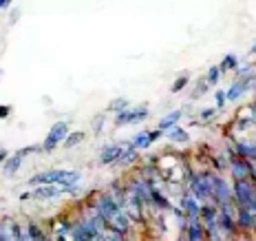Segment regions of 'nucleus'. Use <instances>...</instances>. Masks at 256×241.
Masks as SVG:
<instances>
[{"label":"nucleus","mask_w":256,"mask_h":241,"mask_svg":"<svg viewBox=\"0 0 256 241\" xmlns=\"http://www.w3.org/2000/svg\"><path fill=\"white\" fill-rule=\"evenodd\" d=\"M137 157H140V153H137V148L132 146V144H126V146L122 148V155H120V159H117V164L128 166V164L137 162Z\"/></svg>","instance_id":"2eb2a0df"},{"label":"nucleus","mask_w":256,"mask_h":241,"mask_svg":"<svg viewBox=\"0 0 256 241\" xmlns=\"http://www.w3.org/2000/svg\"><path fill=\"white\" fill-rule=\"evenodd\" d=\"M122 144H108V146H104V151L102 155H100V162H102L104 166H108V164H115L117 159H120V155H122Z\"/></svg>","instance_id":"f8f14e48"},{"label":"nucleus","mask_w":256,"mask_h":241,"mask_svg":"<svg viewBox=\"0 0 256 241\" xmlns=\"http://www.w3.org/2000/svg\"><path fill=\"white\" fill-rule=\"evenodd\" d=\"M216 115V109H206V111H201V120H210V117H214Z\"/></svg>","instance_id":"b1692460"},{"label":"nucleus","mask_w":256,"mask_h":241,"mask_svg":"<svg viewBox=\"0 0 256 241\" xmlns=\"http://www.w3.org/2000/svg\"><path fill=\"white\" fill-rule=\"evenodd\" d=\"M9 113H12V106H0V117H9Z\"/></svg>","instance_id":"393cba45"},{"label":"nucleus","mask_w":256,"mask_h":241,"mask_svg":"<svg viewBox=\"0 0 256 241\" xmlns=\"http://www.w3.org/2000/svg\"><path fill=\"white\" fill-rule=\"evenodd\" d=\"M80 173L78 170H62V168H53L38 173L29 179L31 186H64V184H78Z\"/></svg>","instance_id":"f257e3e1"},{"label":"nucleus","mask_w":256,"mask_h":241,"mask_svg":"<svg viewBox=\"0 0 256 241\" xmlns=\"http://www.w3.org/2000/svg\"><path fill=\"white\" fill-rule=\"evenodd\" d=\"M181 210L188 215V219H201V203H199V199H194L192 195H188V197H184V199H181Z\"/></svg>","instance_id":"9d476101"},{"label":"nucleus","mask_w":256,"mask_h":241,"mask_svg":"<svg viewBox=\"0 0 256 241\" xmlns=\"http://www.w3.org/2000/svg\"><path fill=\"white\" fill-rule=\"evenodd\" d=\"M232 201V186L226 179L212 175V203L214 206H223V203Z\"/></svg>","instance_id":"39448f33"},{"label":"nucleus","mask_w":256,"mask_h":241,"mask_svg":"<svg viewBox=\"0 0 256 241\" xmlns=\"http://www.w3.org/2000/svg\"><path fill=\"white\" fill-rule=\"evenodd\" d=\"M66 137H68V124H66V122H58V124L51 126L49 135H46L44 144H42V151H46V153L56 151L60 144H64Z\"/></svg>","instance_id":"20e7f679"},{"label":"nucleus","mask_w":256,"mask_h":241,"mask_svg":"<svg viewBox=\"0 0 256 241\" xmlns=\"http://www.w3.org/2000/svg\"><path fill=\"white\" fill-rule=\"evenodd\" d=\"M190 190L192 197L199 201L212 199V173H196L190 179Z\"/></svg>","instance_id":"f03ea898"},{"label":"nucleus","mask_w":256,"mask_h":241,"mask_svg":"<svg viewBox=\"0 0 256 241\" xmlns=\"http://www.w3.org/2000/svg\"><path fill=\"white\" fill-rule=\"evenodd\" d=\"M82 140H84V133L82 131H80V133H71V135L64 140V148H73L76 144H80Z\"/></svg>","instance_id":"412c9836"},{"label":"nucleus","mask_w":256,"mask_h":241,"mask_svg":"<svg viewBox=\"0 0 256 241\" xmlns=\"http://www.w3.org/2000/svg\"><path fill=\"white\" fill-rule=\"evenodd\" d=\"M218 80H221V69H218V67H210L208 78H206V84H208V87H212V84H216Z\"/></svg>","instance_id":"6ab92c4d"},{"label":"nucleus","mask_w":256,"mask_h":241,"mask_svg":"<svg viewBox=\"0 0 256 241\" xmlns=\"http://www.w3.org/2000/svg\"><path fill=\"white\" fill-rule=\"evenodd\" d=\"M148 117V106H137V109H126L122 113H117L115 124L124 126V124H137V122L146 120Z\"/></svg>","instance_id":"423d86ee"},{"label":"nucleus","mask_w":256,"mask_h":241,"mask_svg":"<svg viewBox=\"0 0 256 241\" xmlns=\"http://www.w3.org/2000/svg\"><path fill=\"white\" fill-rule=\"evenodd\" d=\"M168 140H172V142H188V131H184L181 126H172L168 131Z\"/></svg>","instance_id":"f3484780"},{"label":"nucleus","mask_w":256,"mask_h":241,"mask_svg":"<svg viewBox=\"0 0 256 241\" xmlns=\"http://www.w3.org/2000/svg\"><path fill=\"white\" fill-rule=\"evenodd\" d=\"M236 228L241 230L256 228V212H252L250 208H236Z\"/></svg>","instance_id":"1a4fd4ad"},{"label":"nucleus","mask_w":256,"mask_h":241,"mask_svg":"<svg viewBox=\"0 0 256 241\" xmlns=\"http://www.w3.org/2000/svg\"><path fill=\"white\" fill-rule=\"evenodd\" d=\"M7 157H9V155H7V151L2 148V151H0V162H7Z\"/></svg>","instance_id":"a878e982"},{"label":"nucleus","mask_w":256,"mask_h":241,"mask_svg":"<svg viewBox=\"0 0 256 241\" xmlns=\"http://www.w3.org/2000/svg\"><path fill=\"white\" fill-rule=\"evenodd\" d=\"M188 241H208L201 219H190L188 221Z\"/></svg>","instance_id":"ddd939ff"},{"label":"nucleus","mask_w":256,"mask_h":241,"mask_svg":"<svg viewBox=\"0 0 256 241\" xmlns=\"http://www.w3.org/2000/svg\"><path fill=\"white\" fill-rule=\"evenodd\" d=\"M186 84H188V73H184V76H179L177 80H174L172 87H170V91H172V93H179V91L184 89Z\"/></svg>","instance_id":"4be33fe9"},{"label":"nucleus","mask_w":256,"mask_h":241,"mask_svg":"<svg viewBox=\"0 0 256 241\" xmlns=\"http://www.w3.org/2000/svg\"><path fill=\"white\" fill-rule=\"evenodd\" d=\"M9 5H12V3H9V0H0V9H7Z\"/></svg>","instance_id":"bb28decb"},{"label":"nucleus","mask_w":256,"mask_h":241,"mask_svg":"<svg viewBox=\"0 0 256 241\" xmlns=\"http://www.w3.org/2000/svg\"><path fill=\"white\" fill-rule=\"evenodd\" d=\"M128 109V100L126 98H120V100H113L108 104V111H113V113H122V111Z\"/></svg>","instance_id":"a211bd4d"},{"label":"nucleus","mask_w":256,"mask_h":241,"mask_svg":"<svg viewBox=\"0 0 256 241\" xmlns=\"http://www.w3.org/2000/svg\"><path fill=\"white\" fill-rule=\"evenodd\" d=\"M36 151H42V146H29V148H22V151H18L16 155H12V157L4 162V175H16L20 168V164H22V159L26 157L29 153H36Z\"/></svg>","instance_id":"6e6552de"},{"label":"nucleus","mask_w":256,"mask_h":241,"mask_svg":"<svg viewBox=\"0 0 256 241\" xmlns=\"http://www.w3.org/2000/svg\"><path fill=\"white\" fill-rule=\"evenodd\" d=\"M232 177L234 181H243V179H252V175H254V166L252 162H248V159H243V157H234L232 159Z\"/></svg>","instance_id":"0eeeda50"},{"label":"nucleus","mask_w":256,"mask_h":241,"mask_svg":"<svg viewBox=\"0 0 256 241\" xmlns=\"http://www.w3.org/2000/svg\"><path fill=\"white\" fill-rule=\"evenodd\" d=\"M218 228H221V232L226 234L228 239L236 232V208H234V201L223 203V206L218 208Z\"/></svg>","instance_id":"7ed1b4c3"},{"label":"nucleus","mask_w":256,"mask_h":241,"mask_svg":"<svg viewBox=\"0 0 256 241\" xmlns=\"http://www.w3.org/2000/svg\"><path fill=\"white\" fill-rule=\"evenodd\" d=\"M159 137H162V131H150V133H140V135H135V140H132L130 144L140 151V148H150L152 142H157Z\"/></svg>","instance_id":"9b49d317"},{"label":"nucleus","mask_w":256,"mask_h":241,"mask_svg":"<svg viewBox=\"0 0 256 241\" xmlns=\"http://www.w3.org/2000/svg\"><path fill=\"white\" fill-rule=\"evenodd\" d=\"M184 117V113L181 111H172V113H168L166 117H162V122H159V131H170L177 122Z\"/></svg>","instance_id":"dca6fc26"},{"label":"nucleus","mask_w":256,"mask_h":241,"mask_svg":"<svg viewBox=\"0 0 256 241\" xmlns=\"http://www.w3.org/2000/svg\"><path fill=\"white\" fill-rule=\"evenodd\" d=\"M250 89V82H248V78L245 80H236V82L232 84L230 89L226 91V100H230V102H234V100H238L241 95L245 93V91Z\"/></svg>","instance_id":"4468645a"},{"label":"nucleus","mask_w":256,"mask_h":241,"mask_svg":"<svg viewBox=\"0 0 256 241\" xmlns=\"http://www.w3.org/2000/svg\"><path fill=\"white\" fill-rule=\"evenodd\" d=\"M252 53H256V45H254V47H252Z\"/></svg>","instance_id":"cd10ccee"},{"label":"nucleus","mask_w":256,"mask_h":241,"mask_svg":"<svg viewBox=\"0 0 256 241\" xmlns=\"http://www.w3.org/2000/svg\"><path fill=\"white\" fill-rule=\"evenodd\" d=\"M214 100H216V109H223V104H226V93H223V91H216Z\"/></svg>","instance_id":"5701e85b"},{"label":"nucleus","mask_w":256,"mask_h":241,"mask_svg":"<svg viewBox=\"0 0 256 241\" xmlns=\"http://www.w3.org/2000/svg\"><path fill=\"white\" fill-rule=\"evenodd\" d=\"M236 64H238L236 56H226V60L221 62V67H218V69H221V73L223 71H232V69H236Z\"/></svg>","instance_id":"aec40b11"}]
</instances>
